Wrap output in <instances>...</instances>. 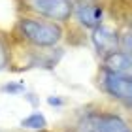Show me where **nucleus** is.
Listing matches in <instances>:
<instances>
[{
    "label": "nucleus",
    "mask_w": 132,
    "mask_h": 132,
    "mask_svg": "<svg viewBox=\"0 0 132 132\" xmlns=\"http://www.w3.org/2000/svg\"><path fill=\"white\" fill-rule=\"evenodd\" d=\"M4 93H10V94H17V93H23L25 91V87L23 85H17V83H8V85L2 87Z\"/></svg>",
    "instance_id": "1a4fd4ad"
},
{
    "label": "nucleus",
    "mask_w": 132,
    "mask_h": 132,
    "mask_svg": "<svg viewBox=\"0 0 132 132\" xmlns=\"http://www.w3.org/2000/svg\"><path fill=\"white\" fill-rule=\"evenodd\" d=\"M93 44L94 47L100 51V53H113L117 49V45H119V38H117V34L111 30V28H108V27H96L93 30Z\"/></svg>",
    "instance_id": "39448f33"
},
{
    "label": "nucleus",
    "mask_w": 132,
    "mask_h": 132,
    "mask_svg": "<svg viewBox=\"0 0 132 132\" xmlns=\"http://www.w3.org/2000/svg\"><path fill=\"white\" fill-rule=\"evenodd\" d=\"M104 66H106V72H110V74L132 77V55L130 53H123V51L108 53L104 59Z\"/></svg>",
    "instance_id": "20e7f679"
},
{
    "label": "nucleus",
    "mask_w": 132,
    "mask_h": 132,
    "mask_svg": "<svg viewBox=\"0 0 132 132\" xmlns=\"http://www.w3.org/2000/svg\"><path fill=\"white\" fill-rule=\"evenodd\" d=\"M19 27H21L23 36L38 47H51L62 38V28L59 25H55V23H44V21H36V19H23Z\"/></svg>",
    "instance_id": "f257e3e1"
},
{
    "label": "nucleus",
    "mask_w": 132,
    "mask_h": 132,
    "mask_svg": "<svg viewBox=\"0 0 132 132\" xmlns=\"http://www.w3.org/2000/svg\"><path fill=\"white\" fill-rule=\"evenodd\" d=\"M81 132H96V127H94V125H83Z\"/></svg>",
    "instance_id": "9b49d317"
},
{
    "label": "nucleus",
    "mask_w": 132,
    "mask_h": 132,
    "mask_svg": "<svg viewBox=\"0 0 132 132\" xmlns=\"http://www.w3.org/2000/svg\"><path fill=\"white\" fill-rule=\"evenodd\" d=\"M21 127L32 128V130H42V128L47 127V121H45V117L42 115V113H32V115H28L21 121Z\"/></svg>",
    "instance_id": "6e6552de"
},
{
    "label": "nucleus",
    "mask_w": 132,
    "mask_h": 132,
    "mask_svg": "<svg viewBox=\"0 0 132 132\" xmlns=\"http://www.w3.org/2000/svg\"><path fill=\"white\" fill-rule=\"evenodd\" d=\"M47 102H49V104H51V106H55V104L59 106V104H61V100H59V98H49V100H47Z\"/></svg>",
    "instance_id": "ddd939ff"
},
{
    "label": "nucleus",
    "mask_w": 132,
    "mask_h": 132,
    "mask_svg": "<svg viewBox=\"0 0 132 132\" xmlns=\"http://www.w3.org/2000/svg\"><path fill=\"white\" fill-rule=\"evenodd\" d=\"M94 127H96V132H130L128 125L119 115H111V113L100 115L94 123Z\"/></svg>",
    "instance_id": "0eeeda50"
},
{
    "label": "nucleus",
    "mask_w": 132,
    "mask_h": 132,
    "mask_svg": "<svg viewBox=\"0 0 132 132\" xmlns=\"http://www.w3.org/2000/svg\"><path fill=\"white\" fill-rule=\"evenodd\" d=\"M123 45H125V49L132 55V34H128V36H125V38H123Z\"/></svg>",
    "instance_id": "9d476101"
},
{
    "label": "nucleus",
    "mask_w": 132,
    "mask_h": 132,
    "mask_svg": "<svg viewBox=\"0 0 132 132\" xmlns=\"http://www.w3.org/2000/svg\"><path fill=\"white\" fill-rule=\"evenodd\" d=\"M30 6L53 21H66L74 11V4L70 0H30Z\"/></svg>",
    "instance_id": "f03ea898"
},
{
    "label": "nucleus",
    "mask_w": 132,
    "mask_h": 132,
    "mask_svg": "<svg viewBox=\"0 0 132 132\" xmlns=\"http://www.w3.org/2000/svg\"><path fill=\"white\" fill-rule=\"evenodd\" d=\"M130 34H132V25H130Z\"/></svg>",
    "instance_id": "4468645a"
},
{
    "label": "nucleus",
    "mask_w": 132,
    "mask_h": 132,
    "mask_svg": "<svg viewBox=\"0 0 132 132\" xmlns=\"http://www.w3.org/2000/svg\"><path fill=\"white\" fill-rule=\"evenodd\" d=\"M4 64H6V53H4L2 47H0V68H4Z\"/></svg>",
    "instance_id": "f8f14e48"
},
{
    "label": "nucleus",
    "mask_w": 132,
    "mask_h": 132,
    "mask_svg": "<svg viewBox=\"0 0 132 132\" xmlns=\"http://www.w3.org/2000/svg\"><path fill=\"white\" fill-rule=\"evenodd\" d=\"M104 85L108 89V93L113 94L119 100H125L132 104V77H125V76H115L106 72L104 76Z\"/></svg>",
    "instance_id": "7ed1b4c3"
},
{
    "label": "nucleus",
    "mask_w": 132,
    "mask_h": 132,
    "mask_svg": "<svg viewBox=\"0 0 132 132\" xmlns=\"http://www.w3.org/2000/svg\"><path fill=\"white\" fill-rule=\"evenodd\" d=\"M76 15H77V19H79V23L83 27L94 30L96 27H100L102 8L96 6V4H91V2H81V4H77V8H76Z\"/></svg>",
    "instance_id": "423d86ee"
}]
</instances>
